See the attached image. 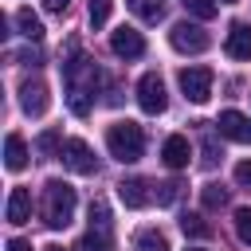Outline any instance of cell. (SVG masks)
<instances>
[{"label":"cell","mask_w":251,"mask_h":251,"mask_svg":"<svg viewBox=\"0 0 251 251\" xmlns=\"http://www.w3.org/2000/svg\"><path fill=\"white\" fill-rule=\"evenodd\" d=\"M216 161H220V153H216V141H204V165L212 169Z\"/></svg>","instance_id":"obj_29"},{"label":"cell","mask_w":251,"mask_h":251,"mask_svg":"<svg viewBox=\"0 0 251 251\" xmlns=\"http://www.w3.org/2000/svg\"><path fill=\"white\" fill-rule=\"evenodd\" d=\"M8 251H31L27 239H8Z\"/></svg>","instance_id":"obj_30"},{"label":"cell","mask_w":251,"mask_h":251,"mask_svg":"<svg viewBox=\"0 0 251 251\" xmlns=\"http://www.w3.org/2000/svg\"><path fill=\"white\" fill-rule=\"evenodd\" d=\"M133 247H137V251H169V243H165V235H161L157 227H141V231L133 235Z\"/></svg>","instance_id":"obj_18"},{"label":"cell","mask_w":251,"mask_h":251,"mask_svg":"<svg viewBox=\"0 0 251 251\" xmlns=\"http://www.w3.org/2000/svg\"><path fill=\"white\" fill-rule=\"evenodd\" d=\"M188 157H192V145H188V137H180V133L165 137V145H161V161H165L169 169H184V165H188Z\"/></svg>","instance_id":"obj_12"},{"label":"cell","mask_w":251,"mask_h":251,"mask_svg":"<svg viewBox=\"0 0 251 251\" xmlns=\"http://www.w3.org/2000/svg\"><path fill=\"white\" fill-rule=\"evenodd\" d=\"M31 220V188H12L8 192V224H27Z\"/></svg>","instance_id":"obj_14"},{"label":"cell","mask_w":251,"mask_h":251,"mask_svg":"<svg viewBox=\"0 0 251 251\" xmlns=\"http://www.w3.org/2000/svg\"><path fill=\"white\" fill-rule=\"evenodd\" d=\"M47 106H51L47 86H43L39 78H24V82H20V110H24L27 118H43Z\"/></svg>","instance_id":"obj_8"},{"label":"cell","mask_w":251,"mask_h":251,"mask_svg":"<svg viewBox=\"0 0 251 251\" xmlns=\"http://www.w3.org/2000/svg\"><path fill=\"white\" fill-rule=\"evenodd\" d=\"M47 251H67V247H47Z\"/></svg>","instance_id":"obj_31"},{"label":"cell","mask_w":251,"mask_h":251,"mask_svg":"<svg viewBox=\"0 0 251 251\" xmlns=\"http://www.w3.org/2000/svg\"><path fill=\"white\" fill-rule=\"evenodd\" d=\"M220 4H235V0H220Z\"/></svg>","instance_id":"obj_32"},{"label":"cell","mask_w":251,"mask_h":251,"mask_svg":"<svg viewBox=\"0 0 251 251\" xmlns=\"http://www.w3.org/2000/svg\"><path fill=\"white\" fill-rule=\"evenodd\" d=\"M55 145H59V133H43L39 137V153H51Z\"/></svg>","instance_id":"obj_28"},{"label":"cell","mask_w":251,"mask_h":251,"mask_svg":"<svg viewBox=\"0 0 251 251\" xmlns=\"http://www.w3.org/2000/svg\"><path fill=\"white\" fill-rule=\"evenodd\" d=\"M216 126H220V133H224L227 141L251 145V118H247V114H239V110H224Z\"/></svg>","instance_id":"obj_10"},{"label":"cell","mask_w":251,"mask_h":251,"mask_svg":"<svg viewBox=\"0 0 251 251\" xmlns=\"http://www.w3.org/2000/svg\"><path fill=\"white\" fill-rule=\"evenodd\" d=\"M169 43H173V51H180V55H200V51H208V31L200 27V24H173L169 27Z\"/></svg>","instance_id":"obj_4"},{"label":"cell","mask_w":251,"mask_h":251,"mask_svg":"<svg viewBox=\"0 0 251 251\" xmlns=\"http://www.w3.org/2000/svg\"><path fill=\"white\" fill-rule=\"evenodd\" d=\"M200 196H204V208H224L227 204V188L224 184H204Z\"/></svg>","instance_id":"obj_23"},{"label":"cell","mask_w":251,"mask_h":251,"mask_svg":"<svg viewBox=\"0 0 251 251\" xmlns=\"http://www.w3.org/2000/svg\"><path fill=\"white\" fill-rule=\"evenodd\" d=\"M16 27H20V35L31 39V43L43 39V24H39V16H35L31 8H20V12H16Z\"/></svg>","instance_id":"obj_16"},{"label":"cell","mask_w":251,"mask_h":251,"mask_svg":"<svg viewBox=\"0 0 251 251\" xmlns=\"http://www.w3.org/2000/svg\"><path fill=\"white\" fill-rule=\"evenodd\" d=\"M224 51H227L231 59H251V24H243V20H235V24L227 27V39H224Z\"/></svg>","instance_id":"obj_11"},{"label":"cell","mask_w":251,"mask_h":251,"mask_svg":"<svg viewBox=\"0 0 251 251\" xmlns=\"http://www.w3.org/2000/svg\"><path fill=\"white\" fill-rule=\"evenodd\" d=\"M75 208H78V196H75V188H71L67 180H47V184H43V224H47L51 231L71 227Z\"/></svg>","instance_id":"obj_2"},{"label":"cell","mask_w":251,"mask_h":251,"mask_svg":"<svg viewBox=\"0 0 251 251\" xmlns=\"http://www.w3.org/2000/svg\"><path fill=\"white\" fill-rule=\"evenodd\" d=\"M71 4H75V0H43V8H47V12H55V16H63Z\"/></svg>","instance_id":"obj_27"},{"label":"cell","mask_w":251,"mask_h":251,"mask_svg":"<svg viewBox=\"0 0 251 251\" xmlns=\"http://www.w3.org/2000/svg\"><path fill=\"white\" fill-rule=\"evenodd\" d=\"M106 145H110V157H118L122 165H133L145 149V133L137 122H114L106 129Z\"/></svg>","instance_id":"obj_3"},{"label":"cell","mask_w":251,"mask_h":251,"mask_svg":"<svg viewBox=\"0 0 251 251\" xmlns=\"http://www.w3.org/2000/svg\"><path fill=\"white\" fill-rule=\"evenodd\" d=\"M180 231H184V235H192V239H204L212 227H208V224H204L196 212H184V216H180Z\"/></svg>","instance_id":"obj_20"},{"label":"cell","mask_w":251,"mask_h":251,"mask_svg":"<svg viewBox=\"0 0 251 251\" xmlns=\"http://www.w3.org/2000/svg\"><path fill=\"white\" fill-rule=\"evenodd\" d=\"M110 47H114L118 59H141V55H145V39H141V31H137V27H126V24L110 35Z\"/></svg>","instance_id":"obj_9"},{"label":"cell","mask_w":251,"mask_h":251,"mask_svg":"<svg viewBox=\"0 0 251 251\" xmlns=\"http://www.w3.org/2000/svg\"><path fill=\"white\" fill-rule=\"evenodd\" d=\"M212 71L208 67H180V75H176V82H180V90H184V98L188 102H208L212 98Z\"/></svg>","instance_id":"obj_5"},{"label":"cell","mask_w":251,"mask_h":251,"mask_svg":"<svg viewBox=\"0 0 251 251\" xmlns=\"http://www.w3.org/2000/svg\"><path fill=\"white\" fill-rule=\"evenodd\" d=\"M86 251H110V227H90L86 239H82Z\"/></svg>","instance_id":"obj_22"},{"label":"cell","mask_w":251,"mask_h":251,"mask_svg":"<svg viewBox=\"0 0 251 251\" xmlns=\"http://www.w3.org/2000/svg\"><path fill=\"white\" fill-rule=\"evenodd\" d=\"M118 200H122L126 208H145L153 196H149V184H145L141 176H126V180L118 184Z\"/></svg>","instance_id":"obj_13"},{"label":"cell","mask_w":251,"mask_h":251,"mask_svg":"<svg viewBox=\"0 0 251 251\" xmlns=\"http://www.w3.org/2000/svg\"><path fill=\"white\" fill-rule=\"evenodd\" d=\"M4 165H8L12 173H20V169L27 165V145H24L20 133H8V137H4Z\"/></svg>","instance_id":"obj_15"},{"label":"cell","mask_w":251,"mask_h":251,"mask_svg":"<svg viewBox=\"0 0 251 251\" xmlns=\"http://www.w3.org/2000/svg\"><path fill=\"white\" fill-rule=\"evenodd\" d=\"M126 4H129V12H133L137 20H145V24L165 20V0H126Z\"/></svg>","instance_id":"obj_17"},{"label":"cell","mask_w":251,"mask_h":251,"mask_svg":"<svg viewBox=\"0 0 251 251\" xmlns=\"http://www.w3.org/2000/svg\"><path fill=\"white\" fill-rule=\"evenodd\" d=\"M184 4V12L188 16H196V20H212L216 12H220V4L216 0H180Z\"/></svg>","instance_id":"obj_21"},{"label":"cell","mask_w":251,"mask_h":251,"mask_svg":"<svg viewBox=\"0 0 251 251\" xmlns=\"http://www.w3.org/2000/svg\"><path fill=\"white\" fill-rule=\"evenodd\" d=\"M180 196V184L176 180H165V184H157V204H173Z\"/></svg>","instance_id":"obj_25"},{"label":"cell","mask_w":251,"mask_h":251,"mask_svg":"<svg viewBox=\"0 0 251 251\" xmlns=\"http://www.w3.org/2000/svg\"><path fill=\"white\" fill-rule=\"evenodd\" d=\"M235 180H239V184H243V188H251V157H247V161H239V165H235Z\"/></svg>","instance_id":"obj_26"},{"label":"cell","mask_w":251,"mask_h":251,"mask_svg":"<svg viewBox=\"0 0 251 251\" xmlns=\"http://www.w3.org/2000/svg\"><path fill=\"white\" fill-rule=\"evenodd\" d=\"M110 12H114V0H90V8H86V20H90V27H94V31H98V27H106Z\"/></svg>","instance_id":"obj_19"},{"label":"cell","mask_w":251,"mask_h":251,"mask_svg":"<svg viewBox=\"0 0 251 251\" xmlns=\"http://www.w3.org/2000/svg\"><path fill=\"white\" fill-rule=\"evenodd\" d=\"M59 157H63V165H67L71 173H82V176L98 169V161H94V153H90V145H86L82 137H67L63 149H59Z\"/></svg>","instance_id":"obj_7"},{"label":"cell","mask_w":251,"mask_h":251,"mask_svg":"<svg viewBox=\"0 0 251 251\" xmlns=\"http://www.w3.org/2000/svg\"><path fill=\"white\" fill-rule=\"evenodd\" d=\"M63 78H67V106H71L78 118L90 114V98H94V86L102 82V71L75 47L71 59L63 63Z\"/></svg>","instance_id":"obj_1"},{"label":"cell","mask_w":251,"mask_h":251,"mask_svg":"<svg viewBox=\"0 0 251 251\" xmlns=\"http://www.w3.org/2000/svg\"><path fill=\"white\" fill-rule=\"evenodd\" d=\"M188 251H204V247H188Z\"/></svg>","instance_id":"obj_33"},{"label":"cell","mask_w":251,"mask_h":251,"mask_svg":"<svg viewBox=\"0 0 251 251\" xmlns=\"http://www.w3.org/2000/svg\"><path fill=\"white\" fill-rule=\"evenodd\" d=\"M235 235H239L243 243H251V208H239V212H235Z\"/></svg>","instance_id":"obj_24"},{"label":"cell","mask_w":251,"mask_h":251,"mask_svg":"<svg viewBox=\"0 0 251 251\" xmlns=\"http://www.w3.org/2000/svg\"><path fill=\"white\" fill-rule=\"evenodd\" d=\"M137 106L145 110V114H165V106H169V94H165V82H161V75H141L137 78Z\"/></svg>","instance_id":"obj_6"}]
</instances>
